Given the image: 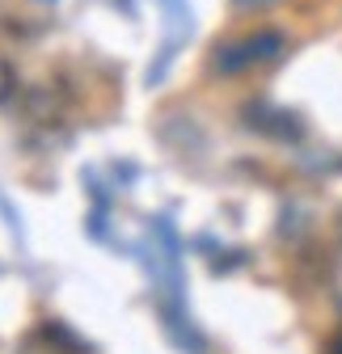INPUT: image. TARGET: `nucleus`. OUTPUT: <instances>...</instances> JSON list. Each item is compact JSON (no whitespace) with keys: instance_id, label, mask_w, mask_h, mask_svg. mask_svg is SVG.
Instances as JSON below:
<instances>
[{"instance_id":"nucleus-4","label":"nucleus","mask_w":342,"mask_h":354,"mask_svg":"<svg viewBox=\"0 0 342 354\" xmlns=\"http://www.w3.org/2000/svg\"><path fill=\"white\" fill-rule=\"evenodd\" d=\"M325 354H342V329L330 337V346H325Z\"/></svg>"},{"instance_id":"nucleus-3","label":"nucleus","mask_w":342,"mask_h":354,"mask_svg":"<svg viewBox=\"0 0 342 354\" xmlns=\"http://www.w3.org/2000/svg\"><path fill=\"white\" fill-rule=\"evenodd\" d=\"M42 337H47V342H60V346H68V350H89L80 337H72L60 321H47V325H42Z\"/></svg>"},{"instance_id":"nucleus-5","label":"nucleus","mask_w":342,"mask_h":354,"mask_svg":"<svg viewBox=\"0 0 342 354\" xmlns=\"http://www.w3.org/2000/svg\"><path fill=\"white\" fill-rule=\"evenodd\" d=\"M237 5H245V9H253V5H271V0H237Z\"/></svg>"},{"instance_id":"nucleus-1","label":"nucleus","mask_w":342,"mask_h":354,"mask_svg":"<svg viewBox=\"0 0 342 354\" xmlns=\"http://www.w3.org/2000/svg\"><path fill=\"white\" fill-rule=\"evenodd\" d=\"M279 55H283V34L258 30V34L233 42V47H220V51H216V68H220L224 76H233V72H245V68H253V64H271V59H279Z\"/></svg>"},{"instance_id":"nucleus-2","label":"nucleus","mask_w":342,"mask_h":354,"mask_svg":"<svg viewBox=\"0 0 342 354\" xmlns=\"http://www.w3.org/2000/svg\"><path fill=\"white\" fill-rule=\"evenodd\" d=\"M245 118H249L253 131H262V136H271V140H300L305 136V127H300V118H296V114L275 110V106H262V102L249 106Z\"/></svg>"}]
</instances>
